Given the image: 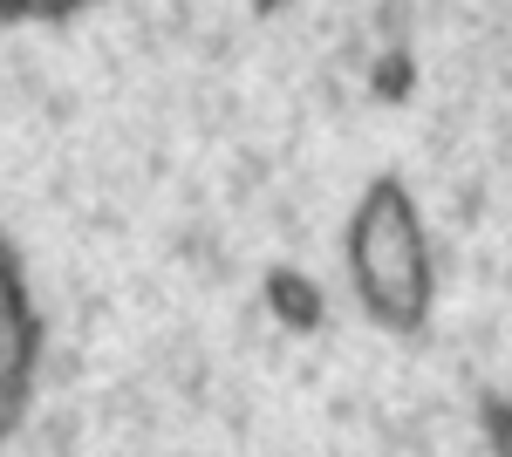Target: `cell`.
<instances>
[{"instance_id":"1","label":"cell","mask_w":512,"mask_h":457,"mask_svg":"<svg viewBox=\"0 0 512 457\" xmlns=\"http://www.w3.org/2000/svg\"><path fill=\"white\" fill-rule=\"evenodd\" d=\"M349 273L362 307L383 328H396V335L424 328V314H431V239H424V219H417V198L396 178H376L355 205Z\"/></svg>"},{"instance_id":"2","label":"cell","mask_w":512,"mask_h":457,"mask_svg":"<svg viewBox=\"0 0 512 457\" xmlns=\"http://www.w3.org/2000/svg\"><path fill=\"white\" fill-rule=\"evenodd\" d=\"M35 362H41L35 294H28V273L14 260L7 232H0V437L21 423L28 396H35Z\"/></svg>"},{"instance_id":"4","label":"cell","mask_w":512,"mask_h":457,"mask_svg":"<svg viewBox=\"0 0 512 457\" xmlns=\"http://www.w3.org/2000/svg\"><path fill=\"white\" fill-rule=\"evenodd\" d=\"M76 7H96V0H0V28H14V21H62Z\"/></svg>"},{"instance_id":"5","label":"cell","mask_w":512,"mask_h":457,"mask_svg":"<svg viewBox=\"0 0 512 457\" xmlns=\"http://www.w3.org/2000/svg\"><path fill=\"white\" fill-rule=\"evenodd\" d=\"M485 444H492V457H512V403L506 396H485Z\"/></svg>"},{"instance_id":"3","label":"cell","mask_w":512,"mask_h":457,"mask_svg":"<svg viewBox=\"0 0 512 457\" xmlns=\"http://www.w3.org/2000/svg\"><path fill=\"white\" fill-rule=\"evenodd\" d=\"M274 301L294 328H315L321 321V294H315V280H301V273H274Z\"/></svg>"}]
</instances>
